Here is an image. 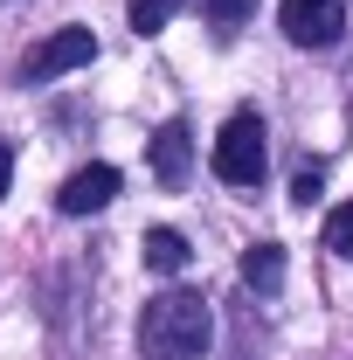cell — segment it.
Segmentation results:
<instances>
[{"label":"cell","instance_id":"obj_12","mask_svg":"<svg viewBox=\"0 0 353 360\" xmlns=\"http://www.w3.org/2000/svg\"><path fill=\"white\" fill-rule=\"evenodd\" d=\"M291 201H298V208H312V201H319V167H298V180H291Z\"/></svg>","mask_w":353,"mask_h":360},{"label":"cell","instance_id":"obj_4","mask_svg":"<svg viewBox=\"0 0 353 360\" xmlns=\"http://www.w3.org/2000/svg\"><path fill=\"white\" fill-rule=\"evenodd\" d=\"M90 56H97V35H90V28H63V35H49V42L21 63V84H49V77H63V70H84Z\"/></svg>","mask_w":353,"mask_h":360},{"label":"cell","instance_id":"obj_13","mask_svg":"<svg viewBox=\"0 0 353 360\" xmlns=\"http://www.w3.org/2000/svg\"><path fill=\"white\" fill-rule=\"evenodd\" d=\"M7 180H14V153H7V139H0V194H7Z\"/></svg>","mask_w":353,"mask_h":360},{"label":"cell","instance_id":"obj_10","mask_svg":"<svg viewBox=\"0 0 353 360\" xmlns=\"http://www.w3.org/2000/svg\"><path fill=\"white\" fill-rule=\"evenodd\" d=\"M326 250H333L340 264H353V201L333 208V222H326Z\"/></svg>","mask_w":353,"mask_h":360},{"label":"cell","instance_id":"obj_6","mask_svg":"<svg viewBox=\"0 0 353 360\" xmlns=\"http://www.w3.org/2000/svg\"><path fill=\"white\" fill-rule=\"evenodd\" d=\"M146 160H153V180H160V187H187V174H194V132H187V125H160V132H153V146H146Z\"/></svg>","mask_w":353,"mask_h":360},{"label":"cell","instance_id":"obj_7","mask_svg":"<svg viewBox=\"0 0 353 360\" xmlns=\"http://www.w3.org/2000/svg\"><path fill=\"white\" fill-rule=\"evenodd\" d=\"M243 284H250L257 298H277V291H284V250H277V243H250V250H243Z\"/></svg>","mask_w":353,"mask_h":360},{"label":"cell","instance_id":"obj_8","mask_svg":"<svg viewBox=\"0 0 353 360\" xmlns=\"http://www.w3.org/2000/svg\"><path fill=\"white\" fill-rule=\"evenodd\" d=\"M187 236H174V229H146V264L160 270V277H174V270H187Z\"/></svg>","mask_w":353,"mask_h":360},{"label":"cell","instance_id":"obj_5","mask_svg":"<svg viewBox=\"0 0 353 360\" xmlns=\"http://www.w3.org/2000/svg\"><path fill=\"white\" fill-rule=\"evenodd\" d=\"M118 194H125L118 167H77V174L56 187V208H63V215H97V208H111Z\"/></svg>","mask_w":353,"mask_h":360},{"label":"cell","instance_id":"obj_1","mask_svg":"<svg viewBox=\"0 0 353 360\" xmlns=\"http://www.w3.org/2000/svg\"><path fill=\"white\" fill-rule=\"evenodd\" d=\"M208 333H215L208 298L174 284V291L146 298V312H139V354L146 360H201L208 354Z\"/></svg>","mask_w":353,"mask_h":360},{"label":"cell","instance_id":"obj_2","mask_svg":"<svg viewBox=\"0 0 353 360\" xmlns=\"http://www.w3.org/2000/svg\"><path fill=\"white\" fill-rule=\"evenodd\" d=\"M215 174L229 187H264L270 174V139H264V118L257 111H236L215 139Z\"/></svg>","mask_w":353,"mask_h":360},{"label":"cell","instance_id":"obj_3","mask_svg":"<svg viewBox=\"0 0 353 360\" xmlns=\"http://www.w3.org/2000/svg\"><path fill=\"white\" fill-rule=\"evenodd\" d=\"M284 35L298 49H333L347 35V0H284Z\"/></svg>","mask_w":353,"mask_h":360},{"label":"cell","instance_id":"obj_11","mask_svg":"<svg viewBox=\"0 0 353 360\" xmlns=\"http://www.w3.org/2000/svg\"><path fill=\"white\" fill-rule=\"evenodd\" d=\"M250 7H257V0H201V14H208V28H222V35H236V28L250 21Z\"/></svg>","mask_w":353,"mask_h":360},{"label":"cell","instance_id":"obj_9","mask_svg":"<svg viewBox=\"0 0 353 360\" xmlns=\"http://www.w3.org/2000/svg\"><path fill=\"white\" fill-rule=\"evenodd\" d=\"M180 7H187V0H132V28H139V35H160Z\"/></svg>","mask_w":353,"mask_h":360}]
</instances>
